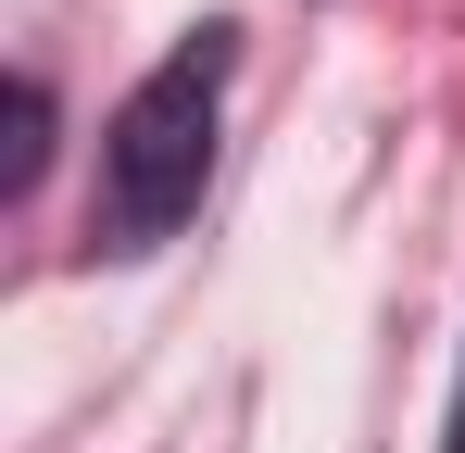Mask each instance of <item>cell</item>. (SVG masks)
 Listing matches in <instances>:
<instances>
[{
	"instance_id": "7a4b0ae2",
	"label": "cell",
	"mask_w": 465,
	"mask_h": 453,
	"mask_svg": "<svg viewBox=\"0 0 465 453\" xmlns=\"http://www.w3.org/2000/svg\"><path fill=\"white\" fill-rule=\"evenodd\" d=\"M13 126H25V139H13V176H0V189L25 202V189H38V164H51V76H13Z\"/></svg>"
},
{
	"instance_id": "3957f363",
	"label": "cell",
	"mask_w": 465,
	"mask_h": 453,
	"mask_svg": "<svg viewBox=\"0 0 465 453\" xmlns=\"http://www.w3.org/2000/svg\"><path fill=\"white\" fill-rule=\"evenodd\" d=\"M440 453H465V378H453V416H440Z\"/></svg>"
},
{
	"instance_id": "6da1fadb",
	"label": "cell",
	"mask_w": 465,
	"mask_h": 453,
	"mask_svg": "<svg viewBox=\"0 0 465 453\" xmlns=\"http://www.w3.org/2000/svg\"><path fill=\"white\" fill-rule=\"evenodd\" d=\"M227 76H239V25L202 13V25L114 101V126H101V189H88V252L139 265V252H163L176 226L202 215V189H214V126H227Z\"/></svg>"
}]
</instances>
